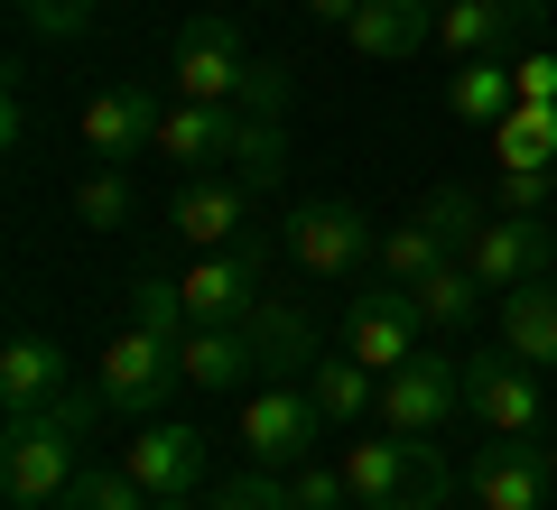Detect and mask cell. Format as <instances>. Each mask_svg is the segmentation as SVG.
<instances>
[{"label": "cell", "mask_w": 557, "mask_h": 510, "mask_svg": "<svg viewBox=\"0 0 557 510\" xmlns=\"http://www.w3.org/2000/svg\"><path fill=\"white\" fill-rule=\"evenodd\" d=\"M65 390H75V362H65V344L47 325H20L10 344H0V418L57 409Z\"/></svg>", "instance_id": "cell-16"}, {"label": "cell", "mask_w": 557, "mask_h": 510, "mask_svg": "<svg viewBox=\"0 0 557 510\" xmlns=\"http://www.w3.org/2000/svg\"><path fill=\"white\" fill-rule=\"evenodd\" d=\"M168 94H177V102H233V112L288 121V65L251 57L242 20L196 10V20H177V38H168Z\"/></svg>", "instance_id": "cell-1"}, {"label": "cell", "mask_w": 557, "mask_h": 510, "mask_svg": "<svg viewBox=\"0 0 557 510\" xmlns=\"http://www.w3.org/2000/svg\"><path fill=\"white\" fill-rule=\"evenodd\" d=\"M493 158L502 167H557V102H511L493 130Z\"/></svg>", "instance_id": "cell-23"}, {"label": "cell", "mask_w": 557, "mask_h": 510, "mask_svg": "<svg viewBox=\"0 0 557 510\" xmlns=\"http://www.w3.org/2000/svg\"><path fill=\"white\" fill-rule=\"evenodd\" d=\"M465 270L493 297H511V288H530V278H557V241H548V223H530V214H483L474 241H465Z\"/></svg>", "instance_id": "cell-10"}, {"label": "cell", "mask_w": 557, "mask_h": 510, "mask_svg": "<svg viewBox=\"0 0 557 510\" xmlns=\"http://www.w3.org/2000/svg\"><path fill=\"white\" fill-rule=\"evenodd\" d=\"M418 307H409V288H391V278H372V288H354L344 297V353L362 362V372H399V362L418 353Z\"/></svg>", "instance_id": "cell-12"}, {"label": "cell", "mask_w": 557, "mask_h": 510, "mask_svg": "<svg viewBox=\"0 0 557 510\" xmlns=\"http://www.w3.org/2000/svg\"><path fill=\"white\" fill-rule=\"evenodd\" d=\"M94 20H102V0H20V28L38 47H75Z\"/></svg>", "instance_id": "cell-28"}, {"label": "cell", "mask_w": 557, "mask_h": 510, "mask_svg": "<svg viewBox=\"0 0 557 510\" xmlns=\"http://www.w3.org/2000/svg\"><path fill=\"white\" fill-rule=\"evenodd\" d=\"M465 492H474V510H548V446H530V436H483L474 464H465Z\"/></svg>", "instance_id": "cell-14"}, {"label": "cell", "mask_w": 557, "mask_h": 510, "mask_svg": "<svg viewBox=\"0 0 557 510\" xmlns=\"http://www.w3.org/2000/svg\"><path fill=\"white\" fill-rule=\"evenodd\" d=\"M278 241H288V260H298L307 278H354V270H381V223L362 214V204H344V196H307V204H288Z\"/></svg>", "instance_id": "cell-4"}, {"label": "cell", "mask_w": 557, "mask_h": 510, "mask_svg": "<svg viewBox=\"0 0 557 510\" xmlns=\"http://www.w3.org/2000/svg\"><path fill=\"white\" fill-rule=\"evenodd\" d=\"M131 214H139V196H131V167H94V177L75 186V223H84V233H121Z\"/></svg>", "instance_id": "cell-26"}, {"label": "cell", "mask_w": 557, "mask_h": 510, "mask_svg": "<svg viewBox=\"0 0 557 510\" xmlns=\"http://www.w3.org/2000/svg\"><path fill=\"white\" fill-rule=\"evenodd\" d=\"M121 464H131L139 492H159V501L205 492V427H186V418H139L131 446H121Z\"/></svg>", "instance_id": "cell-15"}, {"label": "cell", "mask_w": 557, "mask_h": 510, "mask_svg": "<svg viewBox=\"0 0 557 510\" xmlns=\"http://www.w3.org/2000/svg\"><path fill=\"white\" fill-rule=\"evenodd\" d=\"M159 510H214V501H196V492H177V501H159Z\"/></svg>", "instance_id": "cell-34"}, {"label": "cell", "mask_w": 557, "mask_h": 510, "mask_svg": "<svg viewBox=\"0 0 557 510\" xmlns=\"http://www.w3.org/2000/svg\"><path fill=\"white\" fill-rule=\"evenodd\" d=\"M502 353L530 372H557V278H530L502 297Z\"/></svg>", "instance_id": "cell-20"}, {"label": "cell", "mask_w": 557, "mask_h": 510, "mask_svg": "<svg viewBox=\"0 0 557 510\" xmlns=\"http://www.w3.org/2000/svg\"><path fill=\"white\" fill-rule=\"evenodd\" d=\"M520 102L511 84V57H465L456 75H446V112L465 121V130H502V112Z\"/></svg>", "instance_id": "cell-21"}, {"label": "cell", "mask_w": 557, "mask_h": 510, "mask_svg": "<svg viewBox=\"0 0 557 510\" xmlns=\"http://www.w3.org/2000/svg\"><path fill=\"white\" fill-rule=\"evenodd\" d=\"M288 492H298V510H354L344 464H298V473H288Z\"/></svg>", "instance_id": "cell-31"}, {"label": "cell", "mask_w": 557, "mask_h": 510, "mask_svg": "<svg viewBox=\"0 0 557 510\" xmlns=\"http://www.w3.org/2000/svg\"><path fill=\"white\" fill-rule=\"evenodd\" d=\"M511 84H520V102H557V47H520Z\"/></svg>", "instance_id": "cell-32"}, {"label": "cell", "mask_w": 557, "mask_h": 510, "mask_svg": "<svg viewBox=\"0 0 557 510\" xmlns=\"http://www.w3.org/2000/svg\"><path fill=\"white\" fill-rule=\"evenodd\" d=\"M307 399L325 409L335 436H354L362 418H381V372H362L354 353H317V362H307Z\"/></svg>", "instance_id": "cell-19"}, {"label": "cell", "mask_w": 557, "mask_h": 510, "mask_svg": "<svg viewBox=\"0 0 557 510\" xmlns=\"http://www.w3.org/2000/svg\"><path fill=\"white\" fill-rule=\"evenodd\" d=\"M214 510H298V492H288V473H270V464H251L242 483H223V492H205Z\"/></svg>", "instance_id": "cell-30"}, {"label": "cell", "mask_w": 557, "mask_h": 510, "mask_svg": "<svg viewBox=\"0 0 557 510\" xmlns=\"http://www.w3.org/2000/svg\"><path fill=\"white\" fill-rule=\"evenodd\" d=\"M57 510H159V492H139V483H131V464H84V473H75V492H65Z\"/></svg>", "instance_id": "cell-27"}, {"label": "cell", "mask_w": 557, "mask_h": 510, "mask_svg": "<svg viewBox=\"0 0 557 510\" xmlns=\"http://www.w3.org/2000/svg\"><path fill=\"white\" fill-rule=\"evenodd\" d=\"M446 418H465V362L418 344L399 372H381V427L391 436H446Z\"/></svg>", "instance_id": "cell-7"}, {"label": "cell", "mask_w": 557, "mask_h": 510, "mask_svg": "<svg viewBox=\"0 0 557 510\" xmlns=\"http://www.w3.org/2000/svg\"><path fill=\"white\" fill-rule=\"evenodd\" d=\"M186 307L196 325H242L270 307V241H233V251H196L186 270Z\"/></svg>", "instance_id": "cell-9"}, {"label": "cell", "mask_w": 557, "mask_h": 510, "mask_svg": "<svg viewBox=\"0 0 557 510\" xmlns=\"http://www.w3.org/2000/svg\"><path fill=\"white\" fill-rule=\"evenodd\" d=\"M131 325H149V334H168V344H186L196 334V307H186V278H131Z\"/></svg>", "instance_id": "cell-25"}, {"label": "cell", "mask_w": 557, "mask_h": 510, "mask_svg": "<svg viewBox=\"0 0 557 510\" xmlns=\"http://www.w3.org/2000/svg\"><path fill=\"white\" fill-rule=\"evenodd\" d=\"M186 381L196 390H260V381H307V362H317V334H307L298 307H260L242 315V325H196L177 344Z\"/></svg>", "instance_id": "cell-3"}, {"label": "cell", "mask_w": 557, "mask_h": 510, "mask_svg": "<svg viewBox=\"0 0 557 510\" xmlns=\"http://www.w3.org/2000/svg\"><path fill=\"white\" fill-rule=\"evenodd\" d=\"M437 260H456V251H446V233H437L428 214H409V223H391V233H381V278H391V288H418Z\"/></svg>", "instance_id": "cell-24"}, {"label": "cell", "mask_w": 557, "mask_h": 510, "mask_svg": "<svg viewBox=\"0 0 557 510\" xmlns=\"http://www.w3.org/2000/svg\"><path fill=\"white\" fill-rule=\"evenodd\" d=\"M465 418H474L483 436H539V427H548V390H539L530 362H511L493 344V353L465 362Z\"/></svg>", "instance_id": "cell-8"}, {"label": "cell", "mask_w": 557, "mask_h": 510, "mask_svg": "<svg viewBox=\"0 0 557 510\" xmlns=\"http://www.w3.org/2000/svg\"><path fill=\"white\" fill-rule=\"evenodd\" d=\"M186 381V362H177V344L168 334H149V325H121L112 344H102V362H94V390L112 399V418H159L168 409V390Z\"/></svg>", "instance_id": "cell-6"}, {"label": "cell", "mask_w": 557, "mask_h": 510, "mask_svg": "<svg viewBox=\"0 0 557 510\" xmlns=\"http://www.w3.org/2000/svg\"><path fill=\"white\" fill-rule=\"evenodd\" d=\"M344 38L372 65H409V57L437 47V10H428V0H362L354 20H344Z\"/></svg>", "instance_id": "cell-18"}, {"label": "cell", "mask_w": 557, "mask_h": 510, "mask_svg": "<svg viewBox=\"0 0 557 510\" xmlns=\"http://www.w3.org/2000/svg\"><path fill=\"white\" fill-rule=\"evenodd\" d=\"M557 204V167H502V186H493V214H548Z\"/></svg>", "instance_id": "cell-29"}, {"label": "cell", "mask_w": 557, "mask_h": 510, "mask_svg": "<svg viewBox=\"0 0 557 510\" xmlns=\"http://www.w3.org/2000/svg\"><path fill=\"white\" fill-rule=\"evenodd\" d=\"M483 297H493V288H483V278L474 270H465V260H437V270H428V278H418V288H409V307H418V325H474V315H483Z\"/></svg>", "instance_id": "cell-22"}, {"label": "cell", "mask_w": 557, "mask_h": 510, "mask_svg": "<svg viewBox=\"0 0 557 510\" xmlns=\"http://www.w3.org/2000/svg\"><path fill=\"white\" fill-rule=\"evenodd\" d=\"M354 10H362V0H307V20H317V28H344Z\"/></svg>", "instance_id": "cell-33"}, {"label": "cell", "mask_w": 557, "mask_h": 510, "mask_svg": "<svg viewBox=\"0 0 557 510\" xmlns=\"http://www.w3.org/2000/svg\"><path fill=\"white\" fill-rule=\"evenodd\" d=\"M159 112L168 102L149 94V84H102V94L75 112V139H84L94 167H131L139 149H159Z\"/></svg>", "instance_id": "cell-11"}, {"label": "cell", "mask_w": 557, "mask_h": 510, "mask_svg": "<svg viewBox=\"0 0 557 510\" xmlns=\"http://www.w3.org/2000/svg\"><path fill=\"white\" fill-rule=\"evenodd\" d=\"M251 204H260L251 177H186L168 196V233L186 251H233V241H251Z\"/></svg>", "instance_id": "cell-13"}, {"label": "cell", "mask_w": 557, "mask_h": 510, "mask_svg": "<svg viewBox=\"0 0 557 510\" xmlns=\"http://www.w3.org/2000/svg\"><path fill=\"white\" fill-rule=\"evenodd\" d=\"M325 409L307 399V381H260V390H242V455L251 464H270V473H298V464H317V446H325Z\"/></svg>", "instance_id": "cell-5"}, {"label": "cell", "mask_w": 557, "mask_h": 510, "mask_svg": "<svg viewBox=\"0 0 557 510\" xmlns=\"http://www.w3.org/2000/svg\"><path fill=\"white\" fill-rule=\"evenodd\" d=\"M548 483H557V436H548Z\"/></svg>", "instance_id": "cell-35"}, {"label": "cell", "mask_w": 557, "mask_h": 510, "mask_svg": "<svg viewBox=\"0 0 557 510\" xmlns=\"http://www.w3.org/2000/svg\"><path fill=\"white\" fill-rule=\"evenodd\" d=\"M112 418V399L102 390H65L57 409H28L0 427V492H10V510H57L65 492H75L84 473V436Z\"/></svg>", "instance_id": "cell-2"}, {"label": "cell", "mask_w": 557, "mask_h": 510, "mask_svg": "<svg viewBox=\"0 0 557 510\" xmlns=\"http://www.w3.org/2000/svg\"><path fill=\"white\" fill-rule=\"evenodd\" d=\"M539 38V0H446L437 10V57H502V47H530Z\"/></svg>", "instance_id": "cell-17"}]
</instances>
